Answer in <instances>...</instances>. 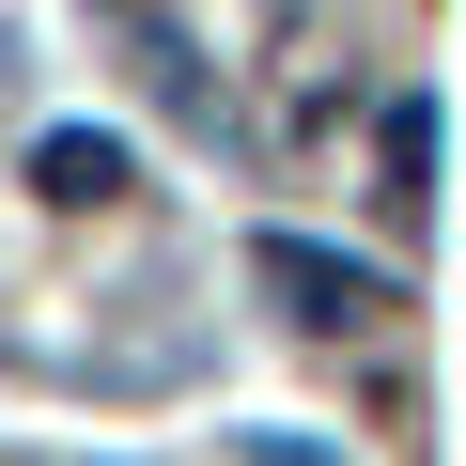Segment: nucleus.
Masks as SVG:
<instances>
[{"label": "nucleus", "instance_id": "obj_2", "mask_svg": "<svg viewBox=\"0 0 466 466\" xmlns=\"http://www.w3.org/2000/svg\"><path fill=\"white\" fill-rule=\"evenodd\" d=\"M94 187H125V156L109 140H47V202H94Z\"/></svg>", "mask_w": 466, "mask_h": 466}, {"label": "nucleus", "instance_id": "obj_1", "mask_svg": "<svg viewBox=\"0 0 466 466\" xmlns=\"http://www.w3.org/2000/svg\"><path fill=\"white\" fill-rule=\"evenodd\" d=\"M249 280H265V296H296V327H358V311H373V280H358V265H327V249H296V233H265Z\"/></svg>", "mask_w": 466, "mask_h": 466}]
</instances>
